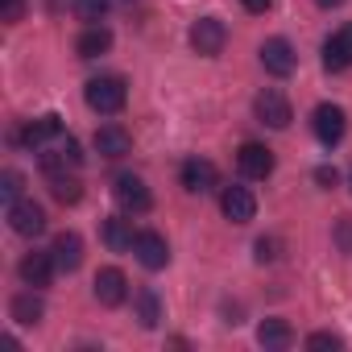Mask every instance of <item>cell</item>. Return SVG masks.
<instances>
[{"label": "cell", "instance_id": "ba28073f", "mask_svg": "<svg viewBox=\"0 0 352 352\" xmlns=\"http://www.w3.org/2000/svg\"><path fill=\"white\" fill-rule=\"evenodd\" d=\"M133 257H137L149 274H157V270H166V261H170V245H166L162 232H137V241H133Z\"/></svg>", "mask_w": 352, "mask_h": 352}, {"label": "cell", "instance_id": "5b68a950", "mask_svg": "<svg viewBox=\"0 0 352 352\" xmlns=\"http://www.w3.org/2000/svg\"><path fill=\"white\" fill-rule=\"evenodd\" d=\"M311 129H315V137L331 149V145H340V141H344L348 116H344V108H340V104H319V108H315V116H311Z\"/></svg>", "mask_w": 352, "mask_h": 352}, {"label": "cell", "instance_id": "9a60e30c", "mask_svg": "<svg viewBox=\"0 0 352 352\" xmlns=\"http://www.w3.org/2000/svg\"><path fill=\"white\" fill-rule=\"evenodd\" d=\"M63 137V116H42V120H30L21 133H17V141L25 145V149H42V145H50V141H58Z\"/></svg>", "mask_w": 352, "mask_h": 352}, {"label": "cell", "instance_id": "8992f818", "mask_svg": "<svg viewBox=\"0 0 352 352\" xmlns=\"http://www.w3.org/2000/svg\"><path fill=\"white\" fill-rule=\"evenodd\" d=\"M236 170L245 174V179H270L274 174V149H265L257 141H245L236 149Z\"/></svg>", "mask_w": 352, "mask_h": 352}, {"label": "cell", "instance_id": "44dd1931", "mask_svg": "<svg viewBox=\"0 0 352 352\" xmlns=\"http://www.w3.org/2000/svg\"><path fill=\"white\" fill-rule=\"evenodd\" d=\"M46 315V307H42V298L34 294V290H25V294H17L13 302H9V319L13 323H21V327H30V323H38Z\"/></svg>", "mask_w": 352, "mask_h": 352}, {"label": "cell", "instance_id": "4dcf8cb0", "mask_svg": "<svg viewBox=\"0 0 352 352\" xmlns=\"http://www.w3.org/2000/svg\"><path fill=\"white\" fill-rule=\"evenodd\" d=\"M241 5H245L249 13H270V9H274V0H241Z\"/></svg>", "mask_w": 352, "mask_h": 352}, {"label": "cell", "instance_id": "603a6c76", "mask_svg": "<svg viewBox=\"0 0 352 352\" xmlns=\"http://www.w3.org/2000/svg\"><path fill=\"white\" fill-rule=\"evenodd\" d=\"M71 9H75V17H79V21L100 25V21L108 17V9H112V0H71Z\"/></svg>", "mask_w": 352, "mask_h": 352}, {"label": "cell", "instance_id": "52a82bcc", "mask_svg": "<svg viewBox=\"0 0 352 352\" xmlns=\"http://www.w3.org/2000/svg\"><path fill=\"white\" fill-rule=\"evenodd\" d=\"M9 228L17 236H42L46 232V212L34 199H17V204H9Z\"/></svg>", "mask_w": 352, "mask_h": 352}, {"label": "cell", "instance_id": "7402d4cb", "mask_svg": "<svg viewBox=\"0 0 352 352\" xmlns=\"http://www.w3.org/2000/svg\"><path fill=\"white\" fill-rule=\"evenodd\" d=\"M137 319H141V327H157L162 323V298L153 294V290H137Z\"/></svg>", "mask_w": 352, "mask_h": 352}, {"label": "cell", "instance_id": "4316f807", "mask_svg": "<svg viewBox=\"0 0 352 352\" xmlns=\"http://www.w3.org/2000/svg\"><path fill=\"white\" fill-rule=\"evenodd\" d=\"M307 348H344V340L336 331H315V336H307Z\"/></svg>", "mask_w": 352, "mask_h": 352}, {"label": "cell", "instance_id": "5bb4252c", "mask_svg": "<svg viewBox=\"0 0 352 352\" xmlns=\"http://www.w3.org/2000/svg\"><path fill=\"white\" fill-rule=\"evenodd\" d=\"M124 298H129V278H124L116 265L100 270V274H96V302H100V307H120Z\"/></svg>", "mask_w": 352, "mask_h": 352}, {"label": "cell", "instance_id": "3957f363", "mask_svg": "<svg viewBox=\"0 0 352 352\" xmlns=\"http://www.w3.org/2000/svg\"><path fill=\"white\" fill-rule=\"evenodd\" d=\"M253 116H257L265 129H286V124L294 120V112H290V100H286L278 87H265V91H257V100H253Z\"/></svg>", "mask_w": 352, "mask_h": 352}, {"label": "cell", "instance_id": "30bf717a", "mask_svg": "<svg viewBox=\"0 0 352 352\" xmlns=\"http://www.w3.org/2000/svg\"><path fill=\"white\" fill-rule=\"evenodd\" d=\"M261 67H265L270 75L286 79V75L298 67V54H294V46H290L286 38H270V42H261Z\"/></svg>", "mask_w": 352, "mask_h": 352}, {"label": "cell", "instance_id": "2e32d148", "mask_svg": "<svg viewBox=\"0 0 352 352\" xmlns=\"http://www.w3.org/2000/svg\"><path fill=\"white\" fill-rule=\"evenodd\" d=\"M50 253H54V265L63 274H75L83 265V236L79 232H58L54 245H50Z\"/></svg>", "mask_w": 352, "mask_h": 352}, {"label": "cell", "instance_id": "d6986e66", "mask_svg": "<svg viewBox=\"0 0 352 352\" xmlns=\"http://www.w3.org/2000/svg\"><path fill=\"white\" fill-rule=\"evenodd\" d=\"M112 50V30L108 25H87L83 34H79V42H75V54L79 58H100V54H108Z\"/></svg>", "mask_w": 352, "mask_h": 352}, {"label": "cell", "instance_id": "6da1fadb", "mask_svg": "<svg viewBox=\"0 0 352 352\" xmlns=\"http://www.w3.org/2000/svg\"><path fill=\"white\" fill-rule=\"evenodd\" d=\"M83 100H87L91 112H100V116H116V112L124 108V100H129V87H124L120 75H100V79H87Z\"/></svg>", "mask_w": 352, "mask_h": 352}, {"label": "cell", "instance_id": "ac0fdd59", "mask_svg": "<svg viewBox=\"0 0 352 352\" xmlns=\"http://www.w3.org/2000/svg\"><path fill=\"white\" fill-rule=\"evenodd\" d=\"M100 236H104V245L112 253H133V241H137V232H133V224L124 216H108L100 224Z\"/></svg>", "mask_w": 352, "mask_h": 352}, {"label": "cell", "instance_id": "1f68e13d", "mask_svg": "<svg viewBox=\"0 0 352 352\" xmlns=\"http://www.w3.org/2000/svg\"><path fill=\"white\" fill-rule=\"evenodd\" d=\"M315 5H319V9H340L344 0H315Z\"/></svg>", "mask_w": 352, "mask_h": 352}, {"label": "cell", "instance_id": "83f0119b", "mask_svg": "<svg viewBox=\"0 0 352 352\" xmlns=\"http://www.w3.org/2000/svg\"><path fill=\"white\" fill-rule=\"evenodd\" d=\"M278 249H282V241H278V236H261V241H257V261H274V257H278Z\"/></svg>", "mask_w": 352, "mask_h": 352}, {"label": "cell", "instance_id": "8fae6325", "mask_svg": "<svg viewBox=\"0 0 352 352\" xmlns=\"http://www.w3.org/2000/svg\"><path fill=\"white\" fill-rule=\"evenodd\" d=\"M220 212L232 220V224H249L257 216V199L249 187H224L220 191Z\"/></svg>", "mask_w": 352, "mask_h": 352}, {"label": "cell", "instance_id": "7a4b0ae2", "mask_svg": "<svg viewBox=\"0 0 352 352\" xmlns=\"http://www.w3.org/2000/svg\"><path fill=\"white\" fill-rule=\"evenodd\" d=\"M112 195H116L120 212H129V216H145V212L153 208V195H149L145 179H137V174H116Z\"/></svg>", "mask_w": 352, "mask_h": 352}, {"label": "cell", "instance_id": "ffe728a7", "mask_svg": "<svg viewBox=\"0 0 352 352\" xmlns=\"http://www.w3.org/2000/svg\"><path fill=\"white\" fill-rule=\"evenodd\" d=\"M257 344L270 348V352H282V348L294 344V331H290L286 319H261V323H257Z\"/></svg>", "mask_w": 352, "mask_h": 352}, {"label": "cell", "instance_id": "9c48e42d", "mask_svg": "<svg viewBox=\"0 0 352 352\" xmlns=\"http://www.w3.org/2000/svg\"><path fill=\"white\" fill-rule=\"evenodd\" d=\"M183 187H187L191 195H208V191L220 187V170H216L208 157H187V162H183Z\"/></svg>", "mask_w": 352, "mask_h": 352}, {"label": "cell", "instance_id": "d4e9b609", "mask_svg": "<svg viewBox=\"0 0 352 352\" xmlns=\"http://www.w3.org/2000/svg\"><path fill=\"white\" fill-rule=\"evenodd\" d=\"M21 191H25V179H21L17 170H5V174H0V195H5V204H17Z\"/></svg>", "mask_w": 352, "mask_h": 352}, {"label": "cell", "instance_id": "e0dca14e", "mask_svg": "<svg viewBox=\"0 0 352 352\" xmlns=\"http://www.w3.org/2000/svg\"><path fill=\"white\" fill-rule=\"evenodd\" d=\"M96 153L100 157H124V153H133V137L120 124H100L96 129Z\"/></svg>", "mask_w": 352, "mask_h": 352}, {"label": "cell", "instance_id": "cb8c5ba5", "mask_svg": "<svg viewBox=\"0 0 352 352\" xmlns=\"http://www.w3.org/2000/svg\"><path fill=\"white\" fill-rule=\"evenodd\" d=\"M50 191H54L58 204H79V199H83V183H79V179H67V174H54V179H50Z\"/></svg>", "mask_w": 352, "mask_h": 352}, {"label": "cell", "instance_id": "4fadbf2b", "mask_svg": "<svg viewBox=\"0 0 352 352\" xmlns=\"http://www.w3.org/2000/svg\"><path fill=\"white\" fill-rule=\"evenodd\" d=\"M323 67H327L331 75H340V71L352 67V21H348L344 30H336V34L323 42Z\"/></svg>", "mask_w": 352, "mask_h": 352}, {"label": "cell", "instance_id": "f1b7e54d", "mask_svg": "<svg viewBox=\"0 0 352 352\" xmlns=\"http://www.w3.org/2000/svg\"><path fill=\"white\" fill-rule=\"evenodd\" d=\"M315 183H319V187H327V191H331V187H336V183H340V174H336V166H315Z\"/></svg>", "mask_w": 352, "mask_h": 352}, {"label": "cell", "instance_id": "484cf974", "mask_svg": "<svg viewBox=\"0 0 352 352\" xmlns=\"http://www.w3.org/2000/svg\"><path fill=\"white\" fill-rule=\"evenodd\" d=\"M21 17H25V0H0V21L17 25Z\"/></svg>", "mask_w": 352, "mask_h": 352}, {"label": "cell", "instance_id": "277c9868", "mask_svg": "<svg viewBox=\"0 0 352 352\" xmlns=\"http://www.w3.org/2000/svg\"><path fill=\"white\" fill-rule=\"evenodd\" d=\"M224 42H228V25H224L220 17H199V21L191 25V50H195V54L216 58V54L224 50Z\"/></svg>", "mask_w": 352, "mask_h": 352}, {"label": "cell", "instance_id": "7c38bea8", "mask_svg": "<svg viewBox=\"0 0 352 352\" xmlns=\"http://www.w3.org/2000/svg\"><path fill=\"white\" fill-rule=\"evenodd\" d=\"M54 253H25L21 257V265H17V274H21V282L25 286H34V290H46L50 282H54Z\"/></svg>", "mask_w": 352, "mask_h": 352}, {"label": "cell", "instance_id": "f546056e", "mask_svg": "<svg viewBox=\"0 0 352 352\" xmlns=\"http://www.w3.org/2000/svg\"><path fill=\"white\" fill-rule=\"evenodd\" d=\"M336 241H340V249H344V253H352V220H340Z\"/></svg>", "mask_w": 352, "mask_h": 352}]
</instances>
